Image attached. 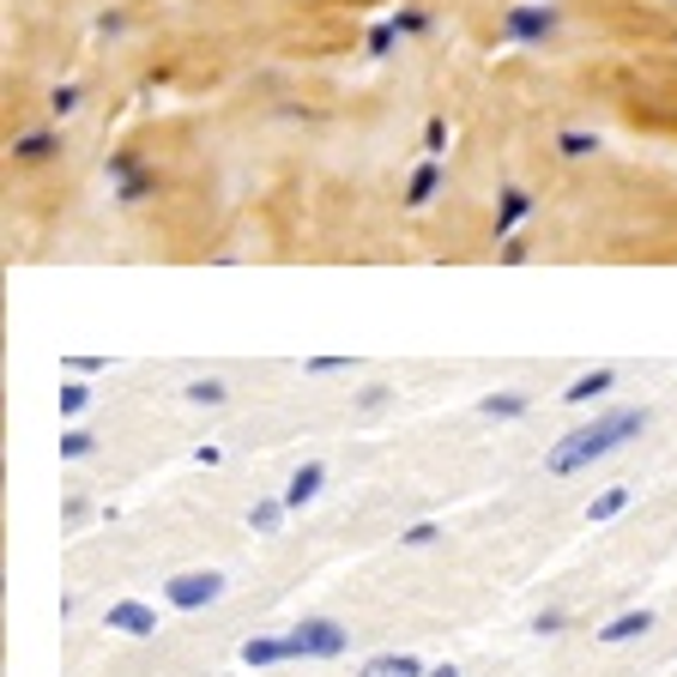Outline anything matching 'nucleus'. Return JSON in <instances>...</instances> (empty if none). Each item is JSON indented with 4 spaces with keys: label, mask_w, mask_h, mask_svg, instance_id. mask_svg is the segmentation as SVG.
I'll list each match as a JSON object with an SVG mask.
<instances>
[{
    "label": "nucleus",
    "mask_w": 677,
    "mask_h": 677,
    "mask_svg": "<svg viewBox=\"0 0 677 677\" xmlns=\"http://www.w3.org/2000/svg\"><path fill=\"white\" fill-rule=\"evenodd\" d=\"M648 430V405H605L593 424H581V430H569L557 448L545 454V472L550 478H569V472L593 466V460L617 454L623 442H636V436Z\"/></svg>",
    "instance_id": "f257e3e1"
},
{
    "label": "nucleus",
    "mask_w": 677,
    "mask_h": 677,
    "mask_svg": "<svg viewBox=\"0 0 677 677\" xmlns=\"http://www.w3.org/2000/svg\"><path fill=\"white\" fill-rule=\"evenodd\" d=\"M224 574L218 569H182V574H169L164 581V599L176 605V611H206V605L224 599Z\"/></svg>",
    "instance_id": "f03ea898"
},
{
    "label": "nucleus",
    "mask_w": 677,
    "mask_h": 677,
    "mask_svg": "<svg viewBox=\"0 0 677 677\" xmlns=\"http://www.w3.org/2000/svg\"><path fill=\"white\" fill-rule=\"evenodd\" d=\"M290 636V660H339L345 653V623H333V617H302L297 629H285Z\"/></svg>",
    "instance_id": "7ed1b4c3"
},
{
    "label": "nucleus",
    "mask_w": 677,
    "mask_h": 677,
    "mask_svg": "<svg viewBox=\"0 0 677 677\" xmlns=\"http://www.w3.org/2000/svg\"><path fill=\"white\" fill-rule=\"evenodd\" d=\"M104 629L145 641V636H157V611H152V605H140V599H116V605L104 611Z\"/></svg>",
    "instance_id": "20e7f679"
},
{
    "label": "nucleus",
    "mask_w": 677,
    "mask_h": 677,
    "mask_svg": "<svg viewBox=\"0 0 677 677\" xmlns=\"http://www.w3.org/2000/svg\"><path fill=\"white\" fill-rule=\"evenodd\" d=\"M321 484H326V466H321V460H302V466L290 472V484H285L278 496H285V508L297 514V508H309L314 496H321Z\"/></svg>",
    "instance_id": "39448f33"
},
{
    "label": "nucleus",
    "mask_w": 677,
    "mask_h": 677,
    "mask_svg": "<svg viewBox=\"0 0 677 677\" xmlns=\"http://www.w3.org/2000/svg\"><path fill=\"white\" fill-rule=\"evenodd\" d=\"M653 629V611L648 605H636V611H617L611 623H599V636L593 641H605V648H623V641H641Z\"/></svg>",
    "instance_id": "423d86ee"
},
{
    "label": "nucleus",
    "mask_w": 677,
    "mask_h": 677,
    "mask_svg": "<svg viewBox=\"0 0 677 677\" xmlns=\"http://www.w3.org/2000/svg\"><path fill=\"white\" fill-rule=\"evenodd\" d=\"M290 660V636H254L242 641V665L248 672H266V665H285Z\"/></svg>",
    "instance_id": "0eeeda50"
},
{
    "label": "nucleus",
    "mask_w": 677,
    "mask_h": 677,
    "mask_svg": "<svg viewBox=\"0 0 677 677\" xmlns=\"http://www.w3.org/2000/svg\"><path fill=\"white\" fill-rule=\"evenodd\" d=\"M526 412H533V400H526V393H514V388L484 393V400H478V417H490V424H514V417H526Z\"/></svg>",
    "instance_id": "6e6552de"
},
{
    "label": "nucleus",
    "mask_w": 677,
    "mask_h": 677,
    "mask_svg": "<svg viewBox=\"0 0 677 677\" xmlns=\"http://www.w3.org/2000/svg\"><path fill=\"white\" fill-rule=\"evenodd\" d=\"M357 677H430V672H424L417 653H376V660H364Z\"/></svg>",
    "instance_id": "1a4fd4ad"
},
{
    "label": "nucleus",
    "mask_w": 677,
    "mask_h": 677,
    "mask_svg": "<svg viewBox=\"0 0 677 677\" xmlns=\"http://www.w3.org/2000/svg\"><path fill=\"white\" fill-rule=\"evenodd\" d=\"M611 388H617V369H593V376L569 381V393H562V405H593V400H605Z\"/></svg>",
    "instance_id": "9d476101"
},
{
    "label": "nucleus",
    "mask_w": 677,
    "mask_h": 677,
    "mask_svg": "<svg viewBox=\"0 0 677 677\" xmlns=\"http://www.w3.org/2000/svg\"><path fill=\"white\" fill-rule=\"evenodd\" d=\"M285 514H290V508H285V496H261V502H254V508H248V526H254V533H278V526H285Z\"/></svg>",
    "instance_id": "9b49d317"
},
{
    "label": "nucleus",
    "mask_w": 677,
    "mask_h": 677,
    "mask_svg": "<svg viewBox=\"0 0 677 677\" xmlns=\"http://www.w3.org/2000/svg\"><path fill=\"white\" fill-rule=\"evenodd\" d=\"M623 508H629V490H623V484H611V490H599L593 502H586V521H593V526H599V521H617Z\"/></svg>",
    "instance_id": "f8f14e48"
},
{
    "label": "nucleus",
    "mask_w": 677,
    "mask_h": 677,
    "mask_svg": "<svg viewBox=\"0 0 677 677\" xmlns=\"http://www.w3.org/2000/svg\"><path fill=\"white\" fill-rule=\"evenodd\" d=\"M357 369V352H326V357H302V376H345Z\"/></svg>",
    "instance_id": "ddd939ff"
},
{
    "label": "nucleus",
    "mask_w": 677,
    "mask_h": 677,
    "mask_svg": "<svg viewBox=\"0 0 677 677\" xmlns=\"http://www.w3.org/2000/svg\"><path fill=\"white\" fill-rule=\"evenodd\" d=\"M182 400L188 405H224V400H230V388H224V381H188V388H182Z\"/></svg>",
    "instance_id": "4468645a"
},
{
    "label": "nucleus",
    "mask_w": 677,
    "mask_h": 677,
    "mask_svg": "<svg viewBox=\"0 0 677 677\" xmlns=\"http://www.w3.org/2000/svg\"><path fill=\"white\" fill-rule=\"evenodd\" d=\"M92 412V388L85 381H61V417H85Z\"/></svg>",
    "instance_id": "2eb2a0df"
},
{
    "label": "nucleus",
    "mask_w": 677,
    "mask_h": 677,
    "mask_svg": "<svg viewBox=\"0 0 677 677\" xmlns=\"http://www.w3.org/2000/svg\"><path fill=\"white\" fill-rule=\"evenodd\" d=\"M97 436L92 430H61V460H92Z\"/></svg>",
    "instance_id": "dca6fc26"
},
{
    "label": "nucleus",
    "mask_w": 677,
    "mask_h": 677,
    "mask_svg": "<svg viewBox=\"0 0 677 677\" xmlns=\"http://www.w3.org/2000/svg\"><path fill=\"white\" fill-rule=\"evenodd\" d=\"M436 538H442V526H436V521H417V526H405V533H400V545H405V550H424V545H436Z\"/></svg>",
    "instance_id": "f3484780"
},
{
    "label": "nucleus",
    "mask_w": 677,
    "mask_h": 677,
    "mask_svg": "<svg viewBox=\"0 0 677 677\" xmlns=\"http://www.w3.org/2000/svg\"><path fill=\"white\" fill-rule=\"evenodd\" d=\"M569 629V611H538L533 617V636H562Z\"/></svg>",
    "instance_id": "a211bd4d"
},
{
    "label": "nucleus",
    "mask_w": 677,
    "mask_h": 677,
    "mask_svg": "<svg viewBox=\"0 0 677 677\" xmlns=\"http://www.w3.org/2000/svg\"><path fill=\"white\" fill-rule=\"evenodd\" d=\"M521 218H526V200H521V194H508V200H502V218H496V230H508V224H521Z\"/></svg>",
    "instance_id": "6ab92c4d"
},
{
    "label": "nucleus",
    "mask_w": 677,
    "mask_h": 677,
    "mask_svg": "<svg viewBox=\"0 0 677 677\" xmlns=\"http://www.w3.org/2000/svg\"><path fill=\"white\" fill-rule=\"evenodd\" d=\"M67 369H73V376H104L109 357H67Z\"/></svg>",
    "instance_id": "aec40b11"
},
{
    "label": "nucleus",
    "mask_w": 677,
    "mask_h": 677,
    "mask_svg": "<svg viewBox=\"0 0 677 677\" xmlns=\"http://www.w3.org/2000/svg\"><path fill=\"white\" fill-rule=\"evenodd\" d=\"M430 188H436V169H424V176L412 182V206H424V200H430Z\"/></svg>",
    "instance_id": "412c9836"
},
{
    "label": "nucleus",
    "mask_w": 677,
    "mask_h": 677,
    "mask_svg": "<svg viewBox=\"0 0 677 677\" xmlns=\"http://www.w3.org/2000/svg\"><path fill=\"white\" fill-rule=\"evenodd\" d=\"M430 677H460V672H454V665H436V672H430Z\"/></svg>",
    "instance_id": "4be33fe9"
}]
</instances>
